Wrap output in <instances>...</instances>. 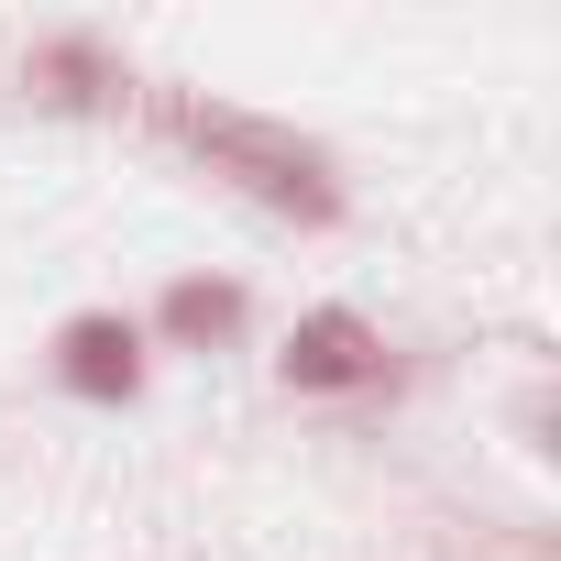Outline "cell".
<instances>
[{"instance_id":"obj_2","label":"cell","mask_w":561,"mask_h":561,"mask_svg":"<svg viewBox=\"0 0 561 561\" xmlns=\"http://www.w3.org/2000/svg\"><path fill=\"white\" fill-rule=\"evenodd\" d=\"M375 375H386V342H375L353 309H309V320H298V342H287V386L331 397V386H375Z\"/></svg>"},{"instance_id":"obj_3","label":"cell","mask_w":561,"mask_h":561,"mask_svg":"<svg viewBox=\"0 0 561 561\" xmlns=\"http://www.w3.org/2000/svg\"><path fill=\"white\" fill-rule=\"evenodd\" d=\"M56 375H67L78 397H133V386H144V342H133V320H111V309L67 320V342H56Z\"/></svg>"},{"instance_id":"obj_4","label":"cell","mask_w":561,"mask_h":561,"mask_svg":"<svg viewBox=\"0 0 561 561\" xmlns=\"http://www.w3.org/2000/svg\"><path fill=\"white\" fill-rule=\"evenodd\" d=\"M23 89L45 100V111H111V89H122V67L89 45V34H56L34 67H23Z\"/></svg>"},{"instance_id":"obj_5","label":"cell","mask_w":561,"mask_h":561,"mask_svg":"<svg viewBox=\"0 0 561 561\" xmlns=\"http://www.w3.org/2000/svg\"><path fill=\"white\" fill-rule=\"evenodd\" d=\"M154 320H165L176 342H231V331H242V287H220V275H176Z\"/></svg>"},{"instance_id":"obj_1","label":"cell","mask_w":561,"mask_h":561,"mask_svg":"<svg viewBox=\"0 0 561 561\" xmlns=\"http://www.w3.org/2000/svg\"><path fill=\"white\" fill-rule=\"evenodd\" d=\"M165 133L209 165V176H231L242 198H264V209H287V220H342V187H331V154L298 133V122H264V111H220V100H165Z\"/></svg>"}]
</instances>
